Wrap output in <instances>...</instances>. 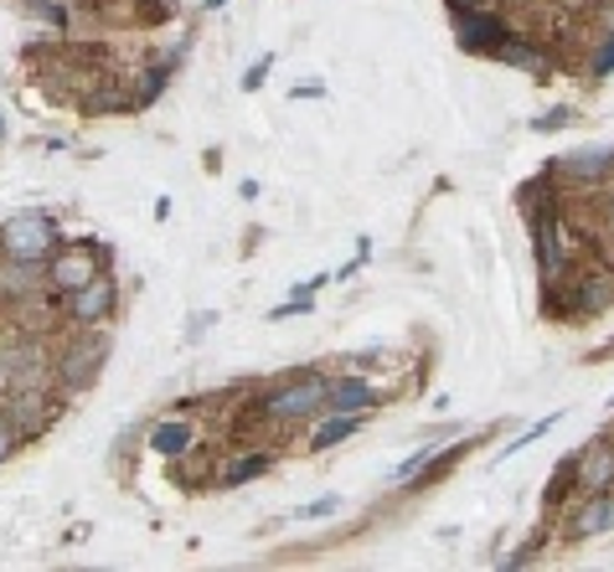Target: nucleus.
<instances>
[{"label": "nucleus", "instance_id": "1", "mask_svg": "<svg viewBox=\"0 0 614 572\" xmlns=\"http://www.w3.org/2000/svg\"><path fill=\"white\" fill-rule=\"evenodd\" d=\"M57 227H52V217H42V212H21V217H11L5 227H0V258L5 263H32V269H47L52 258H57Z\"/></svg>", "mask_w": 614, "mask_h": 572}, {"label": "nucleus", "instance_id": "2", "mask_svg": "<svg viewBox=\"0 0 614 572\" xmlns=\"http://www.w3.org/2000/svg\"><path fill=\"white\" fill-rule=\"evenodd\" d=\"M325 388H331L325 377H300V382H290V388L269 392L254 413H258V418H279V423L321 418V413H325Z\"/></svg>", "mask_w": 614, "mask_h": 572}, {"label": "nucleus", "instance_id": "3", "mask_svg": "<svg viewBox=\"0 0 614 572\" xmlns=\"http://www.w3.org/2000/svg\"><path fill=\"white\" fill-rule=\"evenodd\" d=\"M52 269V284L63 289V294H72V289H83L99 279V243H78V248H63L57 258L47 263Z\"/></svg>", "mask_w": 614, "mask_h": 572}, {"label": "nucleus", "instance_id": "4", "mask_svg": "<svg viewBox=\"0 0 614 572\" xmlns=\"http://www.w3.org/2000/svg\"><path fill=\"white\" fill-rule=\"evenodd\" d=\"M455 32H460V47L470 52H501V42H506V21L495 16V11H455Z\"/></svg>", "mask_w": 614, "mask_h": 572}, {"label": "nucleus", "instance_id": "5", "mask_svg": "<svg viewBox=\"0 0 614 572\" xmlns=\"http://www.w3.org/2000/svg\"><path fill=\"white\" fill-rule=\"evenodd\" d=\"M103 356H109V336H88L83 346H72V351L57 361V377H63L68 388H88L93 371L103 367Z\"/></svg>", "mask_w": 614, "mask_h": 572}, {"label": "nucleus", "instance_id": "6", "mask_svg": "<svg viewBox=\"0 0 614 572\" xmlns=\"http://www.w3.org/2000/svg\"><path fill=\"white\" fill-rule=\"evenodd\" d=\"M109 310H114V284H109L103 273L93 279V284H83V289H72L68 294V315L78 325H99Z\"/></svg>", "mask_w": 614, "mask_h": 572}, {"label": "nucleus", "instance_id": "7", "mask_svg": "<svg viewBox=\"0 0 614 572\" xmlns=\"http://www.w3.org/2000/svg\"><path fill=\"white\" fill-rule=\"evenodd\" d=\"M604 531H614V495H604V490H589L583 511L573 516V541L604 537Z\"/></svg>", "mask_w": 614, "mask_h": 572}, {"label": "nucleus", "instance_id": "8", "mask_svg": "<svg viewBox=\"0 0 614 572\" xmlns=\"http://www.w3.org/2000/svg\"><path fill=\"white\" fill-rule=\"evenodd\" d=\"M377 403V392L361 382V377H342L325 388V413H367Z\"/></svg>", "mask_w": 614, "mask_h": 572}, {"label": "nucleus", "instance_id": "9", "mask_svg": "<svg viewBox=\"0 0 614 572\" xmlns=\"http://www.w3.org/2000/svg\"><path fill=\"white\" fill-rule=\"evenodd\" d=\"M614 166V145H589V150H573L563 160V176H573V181H604Z\"/></svg>", "mask_w": 614, "mask_h": 572}, {"label": "nucleus", "instance_id": "10", "mask_svg": "<svg viewBox=\"0 0 614 572\" xmlns=\"http://www.w3.org/2000/svg\"><path fill=\"white\" fill-rule=\"evenodd\" d=\"M614 480V444H594V449H583L579 455V485L583 495L589 490H604Z\"/></svg>", "mask_w": 614, "mask_h": 572}, {"label": "nucleus", "instance_id": "11", "mask_svg": "<svg viewBox=\"0 0 614 572\" xmlns=\"http://www.w3.org/2000/svg\"><path fill=\"white\" fill-rule=\"evenodd\" d=\"M610 279H604V273H583L579 284H573V300H568V315H599V310H604V304L614 300L610 294Z\"/></svg>", "mask_w": 614, "mask_h": 572}, {"label": "nucleus", "instance_id": "12", "mask_svg": "<svg viewBox=\"0 0 614 572\" xmlns=\"http://www.w3.org/2000/svg\"><path fill=\"white\" fill-rule=\"evenodd\" d=\"M36 371H42L36 346H16V351L0 356V382H11V388H36Z\"/></svg>", "mask_w": 614, "mask_h": 572}, {"label": "nucleus", "instance_id": "13", "mask_svg": "<svg viewBox=\"0 0 614 572\" xmlns=\"http://www.w3.org/2000/svg\"><path fill=\"white\" fill-rule=\"evenodd\" d=\"M361 428V413H331V418L310 434V455H325V449H336L342 438H351Z\"/></svg>", "mask_w": 614, "mask_h": 572}, {"label": "nucleus", "instance_id": "14", "mask_svg": "<svg viewBox=\"0 0 614 572\" xmlns=\"http://www.w3.org/2000/svg\"><path fill=\"white\" fill-rule=\"evenodd\" d=\"M191 423H160L150 434V455H166V459H181L191 449Z\"/></svg>", "mask_w": 614, "mask_h": 572}, {"label": "nucleus", "instance_id": "15", "mask_svg": "<svg viewBox=\"0 0 614 572\" xmlns=\"http://www.w3.org/2000/svg\"><path fill=\"white\" fill-rule=\"evenodd\" d=\"M269 464H273L269 455H243L222 470V485H248V480H258V474H269Z\"/></svg>", "mask_w": 614, "mask_h": 572}, {"label": "nucleus", "instance_id": "16", "mask_svg": "<svg viewBox=\"0 0 614 572\" xmlns=\"http://www.w3.org/2000/svg\"><path fill=\"white\" fill-rule=\"evenodd\" d=\"M495 57H501V63H512V68H527V72H543V68H547V63H543V52H532L527 42H516V36H506Z\"/></svg>", "mask_w": 614, "mask_h": 572}, {"label": "nucleus", "instance_id": "17", "mask_svg": "<svg viewBox=\"0 0 614 572\" xmlns=\"http://www.w3.org/2000/svg\"><path fill=\"white\" fill-rule=\"evenodd\" d=\"M176 63H181V52H171V57H166L160 68H150V72H145V88H139V93H145V103H150L155 93L166 88V78H171V68H176Z\"/></svg>", "mask_w": 614, "mask_h": 572}, {"label": "nucleus", "instance_id": "18", "mask_svg": "<svg viewBox=\"0 0 614 572\" xmlns=\"http://www.w3.org/2000/svg\"><path fill=\"white\" fill-rule=\"evenodd\" d=\"M331 511H342V501H336V495H325V501H315V505H300L294 516H300V521H310V516H331Z\"/></svg>", "mask_w": 614, "mask_h": 572}, {"label": "nucleus", "instance_id": "19", "mask_svg": "<svg viewBox=\"0 0 614 572\" xmlns=\"http://www.w3.org/2000/svg\"><path fill=\"white\" fill-rule=\"evenodd\" d=\"M269 63H273V57H258L254 68L243 72V93H254V88H258V83H264V78H269Z\"/></svg>", "mask_w": 614, "mask_h": 572}, {"label": "nucleus", "instance_id": "20", "mask_svg": "<svg viewBox=\"0 0 614 572\" xmlns=\"http://www.w3.org/2000/svg\"><path fill=\"white\" fill-rule=\"evenodd\" d=\"M11 449H16V423H11V418H0V464L11 459Z\"/></svg>", "mask_w": 614, "mask_h": 572}, {"label": "nucleus", "instance_id": "21", "mask_svg": "<svg viewBox=\"0 0 614 572\" xmlns=\"http://www.w3.org/2000/svg\"><path fill=\"white\" fill-rule=\"evenodd\" d=\"M594 72H614V32L604 36V47H599V57H594Z\"/></svg>", "mask_w": 614, "mask_h": 572}, {"label": "nucleus", "instance_id": "22", "mask_svg": "<svg viewBox=\"0 0 614 572\" xmlns=\"http://www.w3.org/2000/svg\"><path fill=\"white\" fill-rule=\"evenodd\" d=\"M568 119H573V109H552V114H543V119H537V130H563Z\"/></svg>", "mask_w": 614, "mask_h": 572}, {"label": "nucleus", "instance_id": "23", "mask_svg": "<svg viewBox=\"0 0 614 572\" xmlns=\"http://www.w3.org/2000/svg\"><path fill=\"white\" fill-rule=\"evenodd\" d=\"M449 5H455V11H480L485 0H449Z\"/></svg>", "mask_w": 614, "mask_h": 572}, {"label": "nucleus", "instance_id": "24", "mask_svg": "<svg viewBox=\"0 0 614 572\" xmlns=\"http://www.w3.org/2000/svg\"><path fill=\"white\" fill-rule=\"evenodd\" d=\"M206 5H227V0H206Z\"/></svg>", "mask_w": 614, "mask_h": 572}, {"label": "nucleus", "instance_id": "25", "mask_svg": "<svg viewBox=\"0 0 614 572\" xmlns=\"http://www.w3.org/2000/svg\"><path fill=\"white\" fill-rule=\"evenodd\" d=\"M0 135H5V124H0Z\"/></svg>", "mask_w": 614, "mask_h": 572}, {"label": "nucleus", "instance_id": "26", "mask_svg": "<svg viewBox=\"0 0 614 572\" xmlns=\"http://www.w3.org/2000/svg\"><path fill=\"white\" fill-rule=\"evenodd\" d=\"M610 217H614V212H610Z\"/></svg>", "mask_w": 614, "mask_h": 572}]
</instances>
